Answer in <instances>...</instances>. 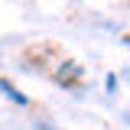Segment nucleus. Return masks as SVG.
<instances>
[{"label": "nucleus", "instance_id": "f03ea898", "mask_svg": "<svg viewBox=\"0 0 130 130\" xmlns=\"http://www.w3.org/2000/svg\"><path fill=\"white\" fill-rule=\"evenodd\" d=\"M0 91L10 98V101H16V104H29V98L23 94V91H16V88H13V85H10L7 78H0Z\"/></svg>", "mask_w": 130, "mask_h": 130}, {"label": "nucleus", "instance_id": "f257e3e1", "mask_svg": "<svg viewBox=\"0 0 130 130\" xmlns=\"http://www.w3.org/2000/svg\"><path fill=\"white\" fill-rule=\"evenodd\" d=\"M81 75H85V72H81L78 62H65L62 68H59L55 78H59V85H65V88H78V85H81Z\"/></svg>", "mask_w": 130, "mask_h": 130}]
</instances>
